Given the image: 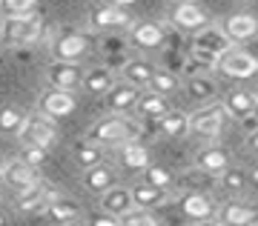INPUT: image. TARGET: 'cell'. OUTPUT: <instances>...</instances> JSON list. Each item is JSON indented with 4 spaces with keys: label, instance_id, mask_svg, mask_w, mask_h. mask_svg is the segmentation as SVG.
I'll use <instances>...</instances> for the list:
<instances>
[{
    "label": "cell",
    "instance_id": "obj_1",
    "mask_svg": "<svg viewBox=\"0 0 258 226\" xmlns=\"http://www.w3.org/2000/svg\"><path fill=\"white\" fill-rule=\"evenodd\" d=\"M141 135V126L126 115H106L89 129V143L95 146H109V149H120L123 143L135 140Z\"/></svg>",
    "mask_w": 258,
    "mask_h": 226
},
{
    "label": "cell",
    "instance_id": "obj_2",
    "mask_svg": "<svg viewBox=\"0 0 258 226\" xmlns=\"http://www.w3.org/2000/svg\"><path fill=\"white\" fill-rule=\"evenodd\" d=\"M43 35V18L40 15H23V18H3L0 23V46L23 49L40 40Z\"/></svg>",
    "mask_w": 258,
    "mask_h": 226
},
{
    "label": "cell",
    "instance_id": "obj_3",
    "mask_svg": "<svg viewBox=\"0 0 258 226\" xmlns=\"http://www.w3.org/2000/svg\"><path fill=\"white\" fill-rule=\"evenodd\" d=\"M20 140L23 146H37V149H52L57 143V126L55 120L46 118V115H26V123L20 129Z\"/></svg>",
    "mask_w": 258,
    "mask_h": 226
},
{
    "label": "cell",
    "instance_id": "obj_4",
    "mask_svg": "<svg viewBox=\"0 0 258 226\" xmlns=\"http://www.w3.org/2000/svg\"><path fill=\"white\" fill-rule=\"evenodd\" d=\"M215 69L224 74V78H232V81H247V78H255L258 74V57L255 54L244 52V49H227V52L215 60Z\"/></svg>",
    "mask_w": 258,
    "mask_h": 226
},
{
    "label": "cell",
    "instance_id": "obj_5",
    "mask_svg": "<svg viewBox=\"0 0 258 226\" xmlns=\"http://www.w3.org/2000/svg\"><path fill=\"white\" fill-rule=\"evenodd\" d=\"M89 49H92V37L83 35V32H75V29H66L52 40L55 60H66V63H81L89 54Z\"/></svg>",
    "mask_w": 258,
    "mask_h": 226
},
{
    "label": "cell",
    "instance_id": "obj_6",
    "mask_svg": "<svg viewBox=\"0 0 258 226\" xmlns=\"http://www.w3.org/2000/svg\"><path fill=\"white\" fill-rule=\"evenodd\" d=\"M224 123H227V112H224L221 103L204 106V109H198L195 115H189V132L207 137V140H212V137L221 135Z\"/></svg>",
    "mask_w": 258,
    "mask_h": 226
},
{
    "label": "cell",
    "instance_id": "obj_7",
    "mask_svg": "<svg viewBox=\"0 0 258 226\" xmlns=\"http://www.w3.org/2000/svg\"><path fill=\"white\" fill-rule=\"evenodd\" d=\"M169 23H172L178 32H198V29H204L210 23V18H207V12H204L198 3L181 0L175 9L169 12Z\"/></svg>",
    "mask_w": 258,
    "mask_h": 226
},
{
    "label": "cell",
    "instance_id": "obj_8",
    "mask_svg": "<svg viewBox=\"0 0 258 226\" xmlns=\"http://www.w3.org/2000/svg\"><path fill=\"white\" fill-rule=\"evenodd\" d=\"M46 81H49V86H52V89L75 92V89H81L83 69H81V63L55 60V63H49V69H46Z\"/></svg>",
    "mask_w": 258,
    "mask_h": 226
},
{
    "label": "cell",
    "instance_id": "obj_9",
    "mask_svg": "<svg viewBox=\"0 0 258 226\" xmlns=\"http://www.w3.org/2000/svg\"><path fill=\"white\" fill-rule=\"evenodd\" d=\"M0 181L6 183L9 189L23 192V189H29L32 183L40 181V175H37L35 166H29L26 161H20V158H18V161L3 163V169H0Z\"/></svg>",
    "mask_w": 258,
    "mask_h": 226
},
{
    "label": "cell",
    "instance_id": "obj_10",
    "mask_svg": "<svg viewBox=\"0 0 258 226\" xmlns=\"http://www.w3.org/2000/svg\"><path fill=\"white\" fill-rule=\"evenodd\" d=\"M57 192L49 186L46 181H37L32 183L29 189L18 192V198H15V203H18L20 212H43V209L49 206V200L55 198Z\"/></svg>",
    "mask_w": 258,
    "mask_h": 226
},
{
    "label": "cell",
    "instance_id": "obj_11",
    "mask_svg": "<svg viewBox=\"0 0 258 226\" xmlns=\"http://www.w3.org/2000/svg\"><path fill=\"white\" fill-rule=\"evenodd\" d=\"M40 115H46V118H66V115H72L75 112V95L72 92H60V89H49L40 95Z\"/></svg>",
    "mask_w": 258,
    "mask_h": 226
},
{
    "label": "cell",
    "instance_id": "obj_12",
    "mask_svg": "<svg viewBox=\"0 0 258 226\" xmlns=\"http://www.w3.org/2000/svg\"><path fill=\"white\" fill-rule=\"evenodd\" d=\"M129 40L138 46V49H158V46L166 40V32L161 23H152V20H132L129 26Z\"/></svg>",
    "mask_w": 258,
    "mask_h": 226
},
{
    "label": "cell",
    "instance_id": "obj_13",
    "mask_svg": "<svg viewBox=\"0 0 258 226\" xmlns=\"http://www.w3.org/2000/svg\"><path fill=\"white\" fill-rule=\"evenodd\" d=\"M181 215L189 217V220H212L215 215V203L207 192H186L181 195Z\"/></svg>",
    "mask_w": 258,
    "mask_h": 226
},
{
    "label": "cell",
    "instance_id": "obj_14",
    "mask_svg": "<svg viewBox=\"0 0 258 226\" xmlns=\"http://www.w3.org/2000/svg\"><path fill=\"white\" fill-rule=\"evenodd\" d=\"M221 32L227 35V40H230V43H247V40H252V37H255L258 20L252 18V15L238 12V15H230V18L224 20Z\"/></svg>",
    "mask_w": 258,
    "mask_h": 226
},
{
    "label": "cell",
    "instance_id": "obj_15",
    "mask_svg": "<svg viewBox=\"0 0 258 226\" xmlns=\"http://www.w3.org/2000/svg\"><path fill=\"white\" fill-rule=\"evenodd\" d=\"M230 161H232V155L224 146H207V149H201V152L195 155V169L218 178L221 172L230 169Z\"/></svg>",
    "mask_w": 258,
    "mask_h": 226
},
{
    "label": "cell",
    "instance_id": "obj_16",
    "mask_svg": "<svg viewBox=\"0 0 258 226\" xmlns=\"http://www.w3.org/2000/svg\"><path fill=\"white\" fill-rule=\"evenodd\" d=\"M103 98H106V106H109L115 115H126V112L135 109V103H138V98H141V89L120 81V83H112V89L106 92Z\"/></svg>",
    "mask_w": 258,
    "mask_h": 226
},
{
    "label": "cell",
    "instance_id": "obj_17",
    "mask_svg": "<svg viewBox=\"0 0 258 226\" xmlns=\"http://www.w3.org/2000/svg\"><path fill=\"white\" fill-rule=\"evenodd\" d=\"M83 186H86V192L103 195L106 189L118 186V172H115L112 166H106V163H98V166H92V169L83 172Z\"/></svg>",
    "mask_w": 258,
    "mask_h": 226
},
{
    "label": "cell",
    "instance_id": "obj_18",
    "mask_svg": "<svg viewBox=\"0 0 258 226\" xmlns=\"http://www.w3.org/2000/svg\"><path fill=\"white\" fill-rule=\"evenodd\" d=\"M89 23H92V29H120V26H129L132 18L126 15V9L103 3V6H98V9L89 15Z\"/></svg>",
    "mask_w": 258,
    "mask_h": 226
},
{
    "label": "cell",
    "instance_id": "obj_19",
    "mask_svg": "<svg viewBox=\"0 0 258 226\" xmlns=\"http://www.w3.org/2000/svg\"><path fill=\"white\" fill-rule=\"evenodd\" d=\"M221 226H255L258 223V209L247 203H227L218 215Z\"/></svg>",
    "mask_w": 258,
    "mask_h": 226
},
{
    "label": "cell",
    "instance_id": "obj_20",
    "mask_svg": "<svg viewBox=\"0 0 258 226\" xmlns=\"http://www.w3.org/2000/svg\"><path fill=\"white\" fill-rule=\"evenodd\" d=\"M224 112L230 118H238L244 120L247 115H252V106H255V95H249L247 89H230L224 95Z\"/></svg>",
    "mask_w": 258,
    "mask_h": 226
},
{
    "label": "cell",
    "instance_id": "obj_21",
    "mask_svg": "<svg viewBox=\"0 0 258 226\" xmlns=\"http://www.w3.org/2000/svg\"><path fill=\"white\" fill-rule=\"evenodd\" d=\"M129 209H132V195H129L126 186H112V189H106L101 195V212H106V215H126Z\"/></svg>",
    "mask_w": 258,
    "mask_h": 226
},
{
    "label": "cell",
    "instance_id": "obj_22",
    "mask_svg": "<svg viewBox=\"0 0 258 226\" xmlns=\"http://www.w3.org/2000/svg\"><path fill=\"white\" fill-rule=\"evenodd\" d=\"M152 74H155V66L149 63V60H126V63L120 66V78H123V83L138 86V89H147L149 81H152Z\"/></svg>",
    "mask_w": 258,
    "mask_h": 226
},
{
    "label": "cell",
    "instance_id": "obj_23",
    "mask_svg": "<svg viewBox=\"0 0 258 226\" xmlns=\"http://www.w3.org/2000/svg\"><path fill=\"white\" fill-rule=\"evenodd\" d=\"M129 195H132V206L138 209H155L169 200L166 189H158V186H149V183H135L129 189Z\"/></svg>",
    "mask_w": 258,
    "mask_h": 226
},
{
    "label": "cell",
    "instance_id": "obj_24",
    "mask_svg": "<svg viewBox=\"0 0 258 226\" xmlns=\"http://www.w3.org/2000/svg\"><path fill=\"white\" fill-rule=\"evenodd\" d=\"M43 215H46L49 220H55V223H69V220H75V217L81 215V206H78V200H72V198L55 195V198L49 200V206L43 209Z\"/></svg>",
    "mask_w": 258,
    "mask_h": 226
},
{
    "label": "cell",
    "instance_id": "obj_25",
    "mask_svg": "<svg viewBox=\"0 0 258 226\" xmlns=\"http://www.w3.org/2000/svg\"><path fill=\"white\" fill-rule=\"evenodd\" d=\"M112 83H115V74L109 72V66H98V69H89V72H83V81L81 86L89 95H106V92L112 89Z\"/></svg>",
    "mask_w": 258,
    "mask_h": 226
},
{
    "label": "cell",
    "instance_id": "obj_26",
    "mask_svg": "<svg viewBox=\"0 0 258 226\" xmlns=\"http://www.w3.org/2000/svg\"><path fill=\"white\" fill-rule=\"evenodd\" d=\"M135 109H138V115L144 120H158V118H164L166 112H169V103H166V98H161V95H155V92H141Z\"/></svg>",
    "mask_w": 258,
    "mask_h": 226
},
{
    "label": "cell",
    "instance_id": "obj_27",
    "mask_svg": "<svg viewBox=\"0 0 258 226\" xmlns=\"http://www.w3.org/2000/svg\"><path fill=\"white\" fill-rule=\"evenodd\" d=\"M120 163L132 172H144L149 166V149L138 140H129V143L120 146Z\"/></svg>",
    "mask_w": 258,
    "mask_h": 226
},
{
    "label": "cell",
    "instance_id": "obj_28",
    "mask_svg": "<svg viewBox=\"0 0 258 226\" xmlns=\"http://www.w3.org/2000/svg\"><path fill=\"white\" fill-rule=\"evenodd\" d=\"M155 123H158V132L166 137H184L189 132V118L181 115V112H172V109L166 112L164 118H158Z\"/></svg>",
    "mask_w": 258,
    "mask_h": 226
},
{
    "label": "cell",
    "instance_id": "obj_29",
    "mask_svg": "<svg viewBox=\"0 0 258 226\" xmlns=\"http://www.w3.org/2000/svg\"><path fill=\"white\" fill-rule=\"evenodd\" d=\"M147 89L161 95V98H169V95H175V92L181 89V81H178V74L169 72V69H155V74H152V81H149Z\"/></svg>",
    "mask_w": 258,
    "mask_h": 226
},
{
    "label": "cell",
    "instance_id": "obj_30",
    "mask_svg": "<svg viewBox=\"0 0 258 226\" xmlns=\"http://www.w3.org/2000/svg\"><path fill=\"white\" fill-rule=\"evenodd\" d=\"M26 123V112L20 106H0V132L3 135H20Z\"/></svg>",
    "mask_w": 258,
    "mask_h": 226
},
{
    "label": "cell",
    "instance_id": "obj_31",
    "mask_svg": "<svg viewBox=\"0 0 258 226\" xmlns=\"http://www.w3.org/2000/svg\"><path fill=\"white\" fill-rule=\"evenodd\" d=\"M186 89H189V95H192L195 100H210V98H215L218 86H215V81L207 78V74H189Z\"/></svg>",
    "mask_w": 258,
    "mask_h": 226
},
{
    "label": "cell",
    "instance_id": "obj_32",
    "mask_svg": "<svg viewBox=\"0 0 258 226\" xmlns=\"http://www.w3.org/2000/svg\"><path fill=\"white\" fill-rule=\"evenodd\" d=\"M75 161L81 163L83 169H92L98 163H103V155H101V146L89 143V140H83V143L75 146Z\"/></svg>",
    "mask_w": 258,
    "mask_h": 226
},
{
    "label": "cell",
    "instance_id": "obj_33",
    "mask_svg": "<svg viewBox=\"0 0 258 226\" xmlns=\"http://www.w3.org/2000/svg\"><path fill=\"white\" fill-rule=\"evenodd\" d=\"M0 12H3V18L35 15L37 12V0H0Z\"/></svg>",
    "mask_w": 258,
    "mask_h": 226
},
{
    "label": "cell",
    "instance_id": "obj_34",
    "mask_svg": "<svg viewBox=\"0 0 258 226\" xmlns=\"http://www.w3.org/2000/svg\"><path fill=\"white\" fill-rule=\"evenodd\" d=\"M118 223L120 226H161L158 223V217L152 215L149 209H138V206H132L126 215H120Z\"/></svg>",
    "mask_w": 258,
    "mask_h": 226
},
{
    "label": "cell",
    "instance_id": "obj_35",
    "mask_svg": "<svg viewBox=\"0 0 258 226\" xmlns=\"http://www.w3.org/2000/svg\"><path fill=\"white\" fill-rule=\"evenodd\" d=\"M144 183L158 186V189H166V186H172V175H169V169H164V166L149 163L147 169H144Z\"/></svg>",
    "mask_w": 258,
    "mask_h": 226
},
{
    "label": "cell",
    "instance_id": "obj_36",
    "mask_svg": "<svg viewBox=\"0 0 258 226\" xmlns=\"http://www.w3.org/2000/svg\"><path fill=\"white\" fill-rule=\"evenodd\" d=\"M218 178H221L224 189L235 192V195H238V192H244V186H247V172H244V169H235V166H230V169H227V172H221Z\"/></svg>",
    "mask_w": 258,
    "mask_h": 226
},
{
    "label": "cell",
    "instance_id": "obj_37",
    "mask_svg": "<svg viewBox=\"0 0 258 226\" xmlns=\"http://www.w3.org/2000/svg\"><path fill=\"white\" fill-rule=\"evenodd\" d=\"M20 161H26L29 166H43L46 161V149H37V146H23V152H20Z\"/></svg>",
    "mask_w": 258,
    "mask_h": 226
},
{
    "label": "cell",
    "instance_id": "obj_38",
    "mask_svg": "<svg viewBox=\"0 0 258 226\" xmlns=\"http://www.w3.org/2000/svg\"><path fill=\"white\" fill-rule=\"evenodd\" d=\"M86 226H120V223H118V217H115V215H106V212H92Z\"/></svg>",
    "mask_w": 258,
    "mask_h": 226
},
{
    "label": "cell",
    "instance_id": "obj_39",
    "mask_svg": "<svg viewBox=\"0 0 258 226\" xmlns=\"http://www.w3.org/2000/svg\"><path fill=\"white\" fill-rule=\"evenodd\" d=\"M120 49H123V40H115V37H106V40H103V52L106 54L120 52Z\"/></svg>",
    "mask_w": 258,
    "mask_h": 226
},
{
    "label": "cell",
    "instance_id": "obj_40",
    "mask_svg": "<svg viewBox=\"0 0 258 226\" xmlns=\"http://www.w3.org/2000/svg\"><path fill=\"white\" fill-rule=\"evenodd\" d=\"M247 146H249V152H258V129H255V132H249Z\"/></svg>",
    "mask_w": 258,
    "mask_h": 226
},
{
    "label": "cell",
    "instance_id": "obj_41",
    "mask_svg": "<svg viewBox=\"0 0 258 226\" xmlns=\"http://www.w3.org/2000/svg\"><path fill=\"white\" fill-rule=\"evenodd\" d=\"M106 3H109V6H120V9H126V6L135 3V0H106Z\"/></svg>",
    "mask_w": 258,
    "mask_h": 226
},
{
    "label": "cell",
    "instance_id": "obj_42",
    "mask_svg": "<svg viewBox=\"0 0 258 226\" xmlns=\"http://www.w3.org/2000/svg\"><path fill=\"white\" fill-rule=\"evenodd\" d=\"M247 183H252V186H258V166H252V172L247 175Z\"/></svg>",
    "mask_w": 258,
    "mask_h": 226
},
{
    "label": "cell",
    "instance_id": "obj_43",
    "mask_svg": "<svg viewBox=\"0 0 258 226\" xmlns=\"http://www.w3.org/2000/svg\"><path fill=\"white\" fill-rule=\"evenodd\" d=\"M0 226H9V217H6V212H0Z\"/></svg>",
    "mask_w": 258,
    "mask_h": 226
},
{
    "label": "cell",
    "instance_id": "obj_44",
    "mask_svg": "<svg viewBox=\"0 0 258 226\" xmlns=\"http://www.w3.org/2000/svg\"><path fill=\"white\" fill-rule=\"evenodd\" d=\"M195 226H221V223H212V220H198Z\"/></svg>",
    "mask_w": 258,
    "mask_h": 226
},
{
    "label": "cell",
    "instance_id": "obj_45",
    "mask_svg": "<svg viewBox=\"0 0 258 226\" xmlns=\"http://www.w3.org/2000/svg\"><path fill=\"white\" fill-rule=\"evenodd\" d=\"M252 118L258 120V98H255V106H252Z\"/></svg>",
    "mask_w": 258,
    "mask_h": 226
},
{
    "label": "cell",
    "instance_id": "obj_46",
    "mask_svg": "<svg viewBox=\"0 0 258 226\" xmlns=\"http://www.w3.org/2000/svg\"><path fill=\"white\" fill-rule=\"evenodd\" d=\"M0 169H3V163H0Z\"/></svg>",
    "mask_w": 258,
    "mask_h": 226
},
{
    "label": "cell",
    "instance_id": "obj_47",
    "mask_svg": "<svg viewBox=\"0 0 258 226\" xmlns=\"http://www.w3.org/2000/svg\"><path fill=\"white\" fill-rule=\"evenodd\" d=\"M0 66H3V60H0Z\"/></svg>",
    "mask_w": 258,
    "mask_h": 226
},
{
    "label": "cell",
    "instance_id": "obj_48",
    "mask_svg": "<svg viewBox=\"0 0 258 226\" xmlns=\"http://www.w3.org/2000/svg\"><path fill=\"white\" fill-rule=\"evenodd\" d=\"M178 3H181V0H178Z\"/></svg>",
    "mask_w": 258,
    "mask_h": 226
},
{
    "label": "cell",
    "instance_id": "obj_49",
    "mask_svg": "<svg viewBox=\"0 0 258 226\" xmlns=\"http://www.w3.org/2000/svg\"><path fill=\"white\" fill-rule=\"evenodd\" d=\"M255 35H258V32H255Z\"/></svg>",
    "mask_w": 258,
    "mask_h": 226
},
{
    "label": "cell",
    "instance_id": "obj_50",
    "mask_svg": "<svg viewBox=\"0 0 258 226\" xmlns=\"http://www.w3.org/2000/svg\"><path fill=\"white\" fill-rule=\"evenodd\" d=\"M255 98H258V95H255Z\"/></svg>",
    "mask_w": 258,
    "mask_h": 226
}]
</instances>
